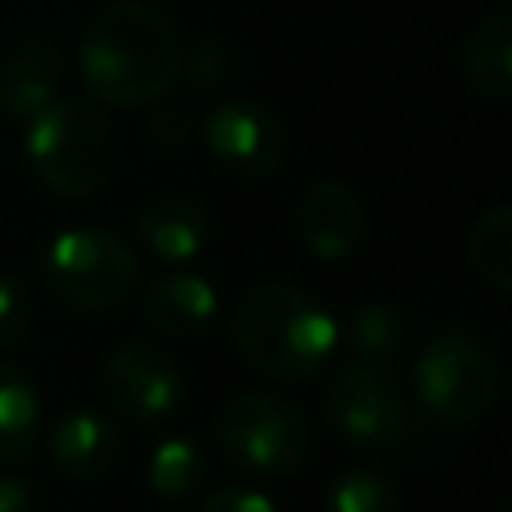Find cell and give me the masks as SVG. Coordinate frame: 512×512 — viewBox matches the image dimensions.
Masks as SVG:
<instances>
[{
	"label": "cell",
	"mask_w": 512,
	"mask_h": 512,
	"mask_svg": "<svg viewBox=\"0 0 512 512\" xmlns=\"http://www.w3.org/2000/svg\"><path fill=\"white\" fill-rule=\"evenodd\" d=\"M136 236L168 264H188L208 244V216L184 192H160L136 212Z\"/></svg>",
	"instance_id": "14"
},
{
	"label": "cell",
	"mask_w": 512,
	"mask_h": 512,
	"mask_svg": "<svg viewBox=\"0 0 512 512\" xmlns=\"http://www.w3.org/2000/svg\"><path fill=\"white\" fill-rule=\"evenodd\" d=\"M504 512H508V508H504Z\"/></svg>",
	"instance_id": "26"
},
{
	"label": "cell",
	"mask_w": 512,
	"mask_h": 512,
	"mask_svg": "<svg viewBox=\"0 0 512 512\" xmlns=\"http://www.w3.org/2000/svg\"><path fill=\"white\" fill-rule=\"evenodd\" d=\"M368 228L364 200L344 180H320L296 200V232L316 260H344L360 248Z\"/></svg>",
	"instance_id": "10"
},
{
	"label": "cell",
	"mask_w": 512,
	"mask_h": 512,
	"mask_svg": "<svg viewBox=\"0 0 512 512\" xmlns=\"http://www.w3.org/2000/svg\"><path fill=\"white\" fill-rule=\"evenodd\" d=\"M40 432V396L32 376L12 364L0 360V464H16L32 452Z\"/></svg>",
	"instance_id": "16"
},
{
	"label": "cell",
	"mask_w": 512,
	"mask_h": 512,
	"mask_svg": "<svg viewBox=\"0 0 512 512\" xmlns=\"http://www.w3.org/2000/svg\"><path fill=\"white\" fill-rule=\"evenodd\" d=\"M460 76L480 100L504 104L512 96V12H488L460 40Z\"/></svg>",
	"instance_id": "15"
},
{
	"label": "cell",
	"mask_w": 512,
	"mask_h": 512,
	"mask_svg": "<svg viewBox=\"0 0 512 512\" xmlns=\"http://www.w3.org/2000/svg\"><path fill=\"white\" fill-rule=\"evenodd\" d=\"M324 512H400V492L384 472L348 468L332 480Z\"/></svg>",
	"instance_id": "20"
},
{
	"label": "cell",
	"mask_w": 512,
	"mask_h": 512,
	"mask_svg": "<svg viewBox=\"0 0 512 512\" xmlns=\"http://www.w3.org/2000/svg\"><path fill=\"white\" fill-rule=\"evenodd\" d=\"M144 136L160 152H184L200 136V120L192 112H184V108H160V112L148 116Z\"/></svg>",
	"instance_id": "23"
},
{
	"label": "cell",
	"mask_w": 512,
	"mask_h": 512,
	"mask_svg": "<svg viewBox=\"0 0 512 512\" xmlns=\"http://www.w3.org/2000/svg\"><path fill=\"white\" fill-rule=\"evenodd\" d=\"M416 396L444 424H476L500 396V368L492 352L468 332H440L416 356Z\"/></svg>",
	"instance_id": "6"
},
{
	"label": "cell",
	"mask_w": 512,
	"mask_h": 512,
	"mask_svg": "<svg viewBox=\"0 0 512 512\" xmlns=\"http://www.w3.org/2000/svg\"><path fill=\"white\" fill-rule=\"evenodd\" d=\"M32 504H36L32 480L0 472V512H32Z\"/></svg>",
	"instance_id": "25"
},
{
	"label": "cell",
	"mask_w": 512,
	"mask_h": 512,
	"mask_svg": "<svg viewBox=\"0 0 512 512\" xmlns=\"http://www.w3.org/2000/svg\"><path fill=\"white\" fill-rule=\"evenodd\" d=\"M180 32L148 0L104 4L80 36V76L104 108H148L180 76Z\"/></svg>",
	"instance_id": "1"
},
{
	"label": "cell",
	"mask_w": 512,
	"mask_h": 512,
	"mask_svg": "<svg viewBox=\"0 0 512 512\" xmlns=\"http://www.w3.org/2000/svg\"><path fill=\"white\" fill-rule=\"evenodd\" d=\"M60 92V48L52 36L24 40L4 64H0V112L28 124L40 116Z\"/></svg>",
	"instance_id": "13"
},
{
	"label": "cell",
	"mask_w": 512,
	"mask_h": 512,
	"mask_svg": "<svg viewBox=\"0 0 512 512\" xmlns=\"http://www.w3.org/2000/svg\"><path fill=\"white\" fill-rule=\"evenodd\" d=\"M324 416L336 440L360 452H384L396 448L408 428V396L392 376V368L372 360H352L328 380Z\"/></svg>",
	"instance_id": "7"
},
{
	"label": "cell",
	"mask_w": 512,
	"mask_h": 512,
	"mask_svg": "<svg viewBox=\"0 0 512 512\" xmlns=\"http://www.w3.org/2000/svg\"><path fill=\"white\" fill-rule=\"evenodd\" d=\"M48 456L72 480H104L116 472V464L124 456V432L104 412L72 408L52 424Z\"/></svg>",
	"instance_id": "11"
},
{
	"label": "cell",
	"mask_w": 512,
	"mask_h": 512,
	"mask_svg": "<svg viewBox=\"0 0 512 512\" xmlns=\"http://www.w3.org/2000/svg\"><path fill=\"white\" fill-rule=\"evenodd\" d=\"M104 404L128 424H160L184 400L180 364L152 340H124L100 368Z\"/></svg>",
	"instance_id": "8"
},
{
	"label": "cell",
	"mask_w": 512,
	"mask_h": 512,
	"mask_svg": "<svg viewBox=\"0 0 512 512\" xmlns=\"http://www.w3.org/2000/svg\"><path fill=\"white\" fill-rule=\"evenodd\" d=\"M468 260L488 288L496 292L512 288V208L508 204H496L476 220L468 236Z\"/></svg>",
	"instance_id": "18"
},
{
	"label": "cell",
	"mask_w": 512,
	"mask_h": 512,
	"mask_svg": "<svg viewBox=\"0 0 512 512\" xmlns=\"http://www.w3.org/2000/svg\"><path fill=\"white\" fill-rule=\"evenodd\" d=\"M200 136L212 152V160L240 176V180H260L280 168L284 160V124L272 108L256 100H224L208 112L200 124Z\"/></svg>",
	"instance_id": "9"
},
{
	"label": "cell",
	"mask_w": 512,
	"mask_h": 512,
	"mask_svg": "<svg viewBox=\"0 0 512 512\" xmlns=\"http://www.w3.org/2000/svg\"><path fill=\"white\" fill-rule=\"evenodd\" d=\"M24 156L48 192L84 200L112 184L120 164V132L104 104L60 96L28 120Z\"/></svg>",
	"instance_id": "3"
},
{
	"label": "cell",
	"mask_w": 512,
	"mask_h": 512,
	"mask_svg": "<svg viewBox=\"0 0 512 512\" xmlns=\"http://www.w3.org/2000/svg\"><path fill=\"white\" fill-rule=\"evenodd\" d=\"M208 476V456L196 436H168L148 456V492L160 500H184L192 496Z\"/></svg>",
	"instance_id": "17"
},
{
	"label": "cell",
	"mask_w": 512,
	"mask_h": 512,
	"mask_svg": "<svg viewBox=\"0 0 512 512\" xmlns=\"http://www.w3.org/2000/svg\"><path fill=\"white\" fill-rule=\"evenodd\" d=\"M216 308H220L216 288L200 272H188V268L160 272L144 288V320L160 336H172V340L200 336L216 320Z\"/></svg>",
	"instance_id": "12"
},
{
	"label": "cell",
	"mask_w": 512,
	"mask_h": 512,
	"mask_svg": "<svg viewBox=\"0 0 512 512\" xmlns=\"http://www.w3.org/2000/svg\"><path fill=\"white\" fill-rule=\"evenodd\" d=\"M40 280L76 312H108L136 288V256L112 228H68L44 248Z\"/></svg>",
	"instance_id": "4"
},
{
	"label": "cell",
	"mask_w": 512,
	"mask_h": 512,
	"mask_svg": "<svg viewBox=\"0 0 512 512\" xmlns=\"http://www.w3.org/2000/svg\"><path fill=\"white\" fill-rule=\"evenodd\" d=\"M244 72V56L216 40V36H200L188 52H180V76L192 92H220L224 84H232Z\"/></svg>",
	"instance_id": "21"
},
{
	"label": "cell",
	"mask_w": 512,
	"mask_h": 512,
	"mask_svg": "<svg viewBox=\"0 0 512 512\" xmlns=\"http://www.w3.org/2000/svg\"><path fill=\"white\" fill-rule=\"evenodd\" d=\"M200 512H280L264 492L244 488V484H224L212 496H204Z\"/></svg>",
	"instance_id": "24"
},
{
	"label": "cell",
	"mask_w": 512,
	"mask_h": 512,
	"mask_svg": "<svg viewBox=\"0 0 512 512\" xmlns=\"http://www.w3.org/2000/svg\"><path fill=\"white\" fill-rule=\"evenodd\" d=\"M348 340L364 360L388 364L408 348V320L384 300H364L348 312Z\"/></svg>",
	"instance_id": "19"
},
{
	"label": "cell",
	"mask_w": 512,
	"mask_h": 512,
	"mask_svg": "<svg viewBox=\"0 0 512 512\" xmlns=\"http://www.w3.org/2000/svg\"><path fill=\"white\" fill-rule=\"evenodd\" d=\"M32 292L20 276L12 272H0V348H12L20 344L28 332H32Z\"/></svg>",
	"instance_id": "22"
},
{
	"label": "cell",
	"mask_w": 512,
	"mask_h": 512,
	"mask_svg": "<svg viewBox=\"0 0 512 512\" xmlns=\"http://www.w3.org/2000/svg\"><path fill=\"white\" fill-rule=\"evenodd\" d=\"M232 340L240 360L280 384L308 380L336 352L340 328L332 312L300 284L260 280L232 308Z\"/></svg>",
	"instance_id": "2"
},
{
	"label": "cell",
	"mask_w": 512,
	"mask_h": 512,
	"mask_svg": "<svg viewBox=\"0 0 512 512\" xmlns=\"http://www.w3.org/2000/svg\"><path fill=\"white\" fill-rule=\"evenodd\" d=\"M216 444L244 472L288 476L312 452V424L276 392H240L216 420Z\"/></svg>",
	"instance_id": "5"
}]
</instances>
